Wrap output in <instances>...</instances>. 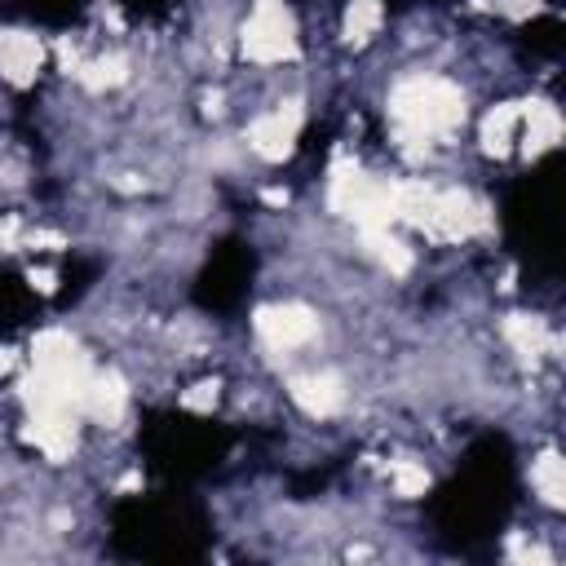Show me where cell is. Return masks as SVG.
I'll use <instances>...</instances> for the list:
<instances>
[{
	"label": "cell",
	"mask_w": 566,
	"mask_h": 566,
	"mask_svg": "<svg viewBox=\"0 0 566 566\" xmlns=\"http://www.w3.org/2000/svg\"><path fill=\"white\" fill-rule=\"evenodd\" d=\"M562 455H557V447H539L535 455H531V491H535V504L544 509V513H562Z\"/></svg>",
	"instance_id": "cell-1"
}]
</instances>
